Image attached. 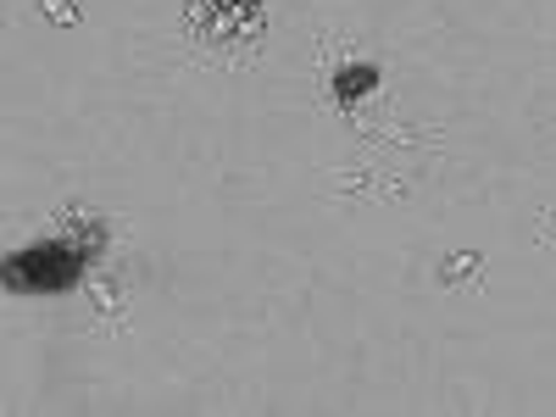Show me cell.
I'll return each instance as SVG.
<instances>
[{
	"label": "cell",
	"instance_id": "1",
	"mask_svg": "<svg viewBox=\"0 0 556 417\" xmlns=\"http://www.w3.org/2000/svg\"><path fill=\"white\" fill-rule=\"evenodd\" d=\"M262 17H267V0H190L184 7V28H190L195 51L206 62L223 56L217 45H235V62H251L262 39Z\"/></svg>",
	"mask_w": 556,
	"mask_h": 417
},
{
	"label": "cell",
	"instance_id": "2",
	"mask_svg": "<svg viewBox=\"0 0 556 417\" xmlns=\"http://www.w3.org/2000/svg\"><path fill=\"white\" fill-rule=\"evenodd\" d=\"M329 195L345 201V206H401L417 178L412 173H395V167H345V173H329Z\"/></svg>",
	"mask_w": 556,
	"mask_h": 417
},
{
	"label": "cell",
	"instance_id": "3",
	"mask_svg": "<svg viewBox=\"0 0 556 417\" xmlns=\"http://www.w3.org/2000/svg\"><path fill=\"white\" fill-rule=\"evenodd\" d=\"M379 62L374 56H356V51H334V62H329V73H323V96H329V106L340 112V117H351L356 123V106L367 101V96H379Z\"/></svg>",
	"mask_w": 556,
	"mask_h": 417
},
{
	"label": "cell",
	"instance_id": "4",
	"mask_svg": "<svg viewBox=\"0 0 556 417\" xmlns=\"http://www.w3.org/2000/svg\"><path fill=\"white\" fill-rule=\"evenodd\" d=\"M84 306L96 312V334H128V278L123 267H101L84 278Z\"/></svg>",
	"mask_w": 556,
	"mask_h": 417
},
{
	"label": "cell",
	"instance_id": "5",
	"mask_svg": "<svg viewBox=\"0 0 556 417\" xmlns=\"http://www.w3.org/2000/svg\"><path fill=\"white\" fill-rule=\"evenodd\" d=\"M434 285L451 290V295L484 290V251H445L440 267H434Z\"/></svg>",
	"mask_w": 556,
	"mask_h": 417
},
{
	"label": "cell",
	"instance_id": "6",
	"mask_svg": "<svg viewBox=\"0 0 556 417\" xmlns=\"http://www.w3.org/2000/svg\"><path fill=\"white\" fill-rule=\"evenodd\" d=\"M34 7H39V17L51 23V28H78V23H84L78 0H34Z\"/></svg>",
	"mask_w": 556,
	"mask_h": 417
},
{
	"label": "cell",
	"instance_id": "7",
	"mask_svg": "<svg viewBox=\"0 0 556 417\" xmlns=\"http://www.w3.org/2000/svg\"><path fill=\"white\" fill-rule=\"evenodd\" d=\"M540 245L556 251V212H540Z\"/></svg>",
	"mask_w": 556,
	"mask_h": 417
}]
</instances>
